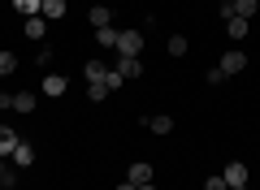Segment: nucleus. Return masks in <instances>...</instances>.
<instances>
[{
	"label": "nucleus",
	"mask_w": 260,
	"mask_h": 190,
	"mask_svg": "<svg viewBox=\"0 0 260 190\" xmlns=\"http://www.w3.org/2000/svg\"><path fill=\"white\" fill-rule=\"evenodd\" d=\"M117 56H139L143 52V30H117Z\"/></svg>",
	"instance_id": "f257e3e1"
},
{
	"label": "nucleus",
	"mask_w": 260,
	"mask_h": 190,
	"mask_svg": "<svg viewBox=\"0 0 260 190\" xmlns=\"http://www.w3.org/2000/svg\"><path fill=\"white\" fill-rule=\"evenodd\" d=\"M217 69H221L225 78H234V73H243V69H247V52H239V48H230V52L221 56V65H217Z\"/></svg>",
	"instance_id": "f03ea898"
},
{
	"label": "nucleus",
	"mask_w": 260,
	"mask_h": 190,
	"mask_svg": "<svg viewBox=\"0 0 260 190\" xmlns=\"http://www.w3.org/2000/svg\"><path fill=\"white\" fill-rule=\"evenodd\" d=\"M221 177H225V186H247V177H251V173H247V164L230 160V164L221 169Z\"/></svg>",
	"instance_id": "7ed1b4c3"
},
{
	"label": "nucleus",
	"mask_w": 260,
	"mask_h": 190,
	"mask_svg": "<svg viewBox=\"0 0 260 190\" xmlns=\"http://www.w3.org/2000/svg\"><path fill=\"white\" fill-rule=\"evenodd\" d=\"M113 65H117V73H121L126 82H135V78L143 73V61H139V56H117Z\"/></svg>",
	"instance_id": "20e7f679"
},
{
	"label": "nucleus",
	"mask_w": 260,
	"mask_h": 190,
	"mask_svg": "<svg viewBox=\"0 0 260 190\" xmlns=\"http://www.w3.org/2000/svg\"><path fill=\"white\" fill-rule=\"evenodd\" d=\"M65 91H70V82H65V73H44V95H52V100H61Z\"/></svg>",
	"instance_id": "39448f33"
},
{
	"label": "nucleus",
	"mask_w": 260,
	"mask_h": 190,
	"mask_svg": "<svg viewBox=\"0 0 260 190\" xmlns=\"http://www.w3.org/2000/svg\"><path fill=\"white\" fill-rule=\"evenodd\" d=\"M39 13H44L48 22H61L65 13H70V5H65V0H44V5H39Z\"/></svg>",
	"instance_id": "423d86ee"
},
{
	"label": "nucleus",
	"mask_w": 260,
	"mask_h": 190,
	"mask_svg": "<svg viewBox=\"0 0 260 190\" xmlns=\"http://www.w3.org/2000/svg\"><path fill=\"white\" fill-rule=\"evenodd\" d=\"M87 22H91L95 30H100V26H113V9H109V5H91V13H87Z\"/></svg>",
	"instance_id": "0eeeda50"
},
{
	"label": "nucleus",
	"mask_w": 260,
	"mask_h": 190,
	"mask_svg": "<svg viewBox=\"0 0 260 190\" xmlns=\"http://www.w3.org/2000/svg\"><path fill=\"white\" fill-rule=\"evenodd\" d=\"M9 160L18 164V169H30V164H35V147H30V143H18V147H13V156H9Z\"/></svg>",
	"instance_id": "6e6552de"
},
{
	"label": "nucleus",
	"mask_w": 260,
	"mask_h": 190,
	"mask_svg": "<svg viewBox=\"0 0 260 190\" xmlns=\"http://www.w3.org/2000/svg\"><path fill=\"white\" fill-rule=\"evenodd\" d=\"M48 26H52V22H48L44 13H35V18H26V39H44V35H48Z\"/></svg>",
	"instance_id": "1a4fd4ad"
},
{
	"label": "nucleus",
	"mask_w": 260,
	"mask_h": 190,
	"mask_svg": "<svg viewBox=\"0 0 260 190\" xmlns=\"http://www.w3.org/2000/svg\"><path fill=\"white\" fill-rule=\"evenodd\" d=\"M22 138H18V130H9V126H0V156H5V160H9L13 156V147H18Z\"/></svg>",
	"instance_id": "9d476101"
},
{
	"label": "nucleus",
	"mask_w": 260,
	"mask_h": 190,
	"mask_svg": "<svg viewBox=\"0 0 260 190\" xmlns=\"http://www.w3.org/2000/svg\"><path fill=\"white\" fill-rule=\"evenodd\" d=\"M126 181H135V186H148V181H152V164H143V160H139V164H130V177H126Z\"/></svg>",
	"instance_id": "9b49d317"
},
{
	"label": "nucleus",
	"mask_w": 260,
	"mask_h": 190,
	"mask_svg": "<svg viewBox=\"0 0 260 190\" xmlns=\"http://www.w3.org/2000/svg\"><path fill=\"white\" fill-rule=\"evenodd\" d=\"M143 126H148L152 134H169V130H174V117H165V112H160V117H143Z\"/></svg>",
	"instance_id": "f8f14e48"
},
{
	"label": "nucleus",
	"mask_w": 260,
	"mask_h": 190,
	"mask_svg": "<svg viewBox=\"0 0 260 190\" xmlns=\"http://www.w3.org/2000/svg\"><path fill=\"white\" fill-rule=\"evenodd\" d=\"M104 69H109L104 61H83V78L87 82H104Z\"/></svg>",
	"instance_id": "ddd939ff"
},
{
	"label": "nucleus",
	"mask_w": 260,
	"mask_h": 190,
	"mask_svg": "<svg viewBox=\"0 0 260 190\" xmlns=\"http://www.w3.org/2000/svg\"><path fill=\"white\" fill-rule=\"evenodd\" d=\"M35 95H30V91H18V95H13V112H35Z\"/></svg>",
	"instance_id": "4468645a"
},
{
	"label": "nucleus",
	"mask_w": 260,
	"mask_h": 190,
	"mask_svg": "<svg viewBox=\"0 0 260 190\" xmlns=\"http://www.w3.org/2000/svg\"><path fill=\"white\" fill-rule=\"evenodd\" d=\"M121 87H126V78L117 73V65H109V69H104V91L113 95V91H121Z\"/></svg>",
	"instance_id": "2eb2a0df"
},
{
	"label": "nucleus",
	"mask_w": 260,
	"mask_h": 190,
	"mask_svg": "<svg viewBox=\"0 0 260 190\" xmlns=\"http://www.w3.org/2000/svg\"><path fill=\"white\" fill-rule=\"evenodd\" d=\"M95 44L113 52V48H117V30H113V26H100V30H95Z\"/></svg>",
	"instance_id": "dca6fc26"
},
{
	"label": "nucleus",
	"mask_w": 260,
	"mask_h": 190,
	"mask_svg": "<svg viewBox=\"0 0 260 190\" xmlns=\"http://www.w3.org/2000/svg\"><path fill=\"white\" fill-rule=\"evenodd\" d=\"M169 56H186V52H191V44H186V35H169Z\"/></svg>",
	"instance_id": "f3484780"
},
{
	"label": "nucleus",
	"mask_w": 260,
	"mask_h": 190,
	"mask_svg": "<svg viewBox=\"0 0 260 190\" xmlns=\"http://www.w3.org/2000/svg\"><path fill=\"white\" fill-rule=\"evenodd\" d=\"M256 9H260V0H234V13H239V18H256Z\"/></svg>",
	"instance_id": "a211bd4d"
},
{
	"label": "nucleus",
	"mask_w": 260,
	"mask_h": 190,
	"mask_svg": "<svg viewBox=\"0 0 260 190\" xmlns=\"http://www.w3.org/2000/svg\"><path fill=\"white\" fill-rule=\"evenodd\" d=\"M39 5H44V0H13V9H18L22 18H35V13H39Z\"/></svg>",
	"instance_id": "6ab92c4d"
},
{
	"label": "nucleus",
	"mask_w": 260,
	"mask_h": 190,
	"mask_svg": "<svg viewBox=\"0 0 260 190\" xmlns=\"http://www.w3.org/2000/svg\"><path fill=\"white\" fill-rule=\"evenodd\" d=\"M13 69H18V56H13V52H0V78H9Z\"/></svg>",
	"instance_id": "aec40b11"
},
{
	"label": "nucleus",
	"mask_w": 260,
	"mask_h": 190,
	"mask_svg": "<svg viewBox=\"0 0 260 190\" xmlns=\"http://www.w3.org/2000/svg\"><path fill=\"white\" fill-rule=\"evenodd\" d=\"M87 95H91V100H95V104H100V100H104V95H109V91H104V82H87Z\"/></svg>",
	"instance_id": "412c9836"
},
{
	"label": "nucleus",
	"mask_w": 260,
	"mask_h": 190,
	"mask_svg": "<svg viewBox=\"0 0 260 190\" xmlns=\"http://www.w3.org/2000/svg\"><path fill=\"white\" fill-rule=\"evenodd\" d=\"M35 61H39V65H44V69H48V65L56 61V52H52V48H39V56H35Z\"/></svg>",
	"instance_id": "4be33fe9"
},
{
	"label": "nucleus",
	"mask_w": 260,
	"mask_h": 190,
	"mask_svg": "<svg viewBox=\"0 0 260 190\" xmlns=\"http://www.w3.org/2000/svg\"><path fill=\"white\" fill-rule=\"evenodd\" d=\"M204 190H230V186H225V177L217 173V177H208V181H204Z\"/></svg>",
	"instance_id": "5701e85b"
},
{
	"label": "nucleus",
	"mask_w": 260,
	"mask_h": 190,
	"mask_svg": "<svg viewBox=\"0 0 260 190\" xmlns=\"http://www.w3.org/2000/svg\"><path fill=\"white\" fill-rule=\"evenodd\" d=\"M13 181H18V169H5V177H0V186H5V190H13Z\"/></svg>",
	"instance_id": "b1692460"
},
{
	"label": "nucleus",
	"mask_w": 260,
	"mask_h": 190,
	"mask_svg": "<svg viewBox=\"0 0 260 190\" xmlns=\"http://www.w3.org/2000/svg\"><path fill=\"white\" fill-rule=\"evenodd\" d=\"M0 108H13V95H0Z\"/></svg>",
	"instance_id": "393cba45"
},
{
	"label": "nucleus",
	"mask_w": 260,
	"mask_h": 190,
	"mask_svg": "<svg viewBox=\"0 0 260 190\" xmlns=\"http://www.w3.org/2000/svg\"><path fill=\"white\" fill-rule=\"evenodd\" d=\"M117 190H139V186H135V181H121V186Z\"/></svg>",
	"instance_id": "a878e982"
},
{
	"label": "nucleus",
	"mask_w": 260,
	"mask_h": 190,
	"mask_svg": "<svg viewBox=\"0 0 260 190\" xmlns=\"http://www.w3.org/2000/svg\"><path fill=\"white\" fill-rule=\"evenodd\" d=\"M0 177H5V156H0Z\"/></svg>",
	"instance_id": "bb28decb"
},
{
	"label": "nucleus",
	"mask_w": 260,
	"mask_h": 190,
	"mask_svg": "<svg viewBox=\"0 0 260 190\" xmlns=\"http://www.w3.org/2000/svg\"><path fill=\"white\" fill-rule=\"evenodd\" d=\"M139 190H156V186H152V181H148V186H139Z\"/></svg>",
	"instance_id": "cd10ccee"
},
{
	"label": "nucleus",
	"mask_w": 260,
	"mask_h": 190,
	"mask_svg": "<svg viewBox=\"0 0 260 190\" xmlns=\"http://www.w3.org/2000/svg\"><path fill=\"white\" fill-rule=\"evenodd\" d=\"M230 190H247V186H230Z\"/></svg>",
	"instance_id": "c85d7f7f"
},
{
	"label": "nucleus",
	"mask_w": 260,
	"mask_h": 190,
	"mask_svg": "<svg viewBox=\"0 0 260 190\" xmlns=\"http://www.w3.org/2000/svg\"><path fill=\"white\" fill-rule=\"evenodd\" d=\"M221 5H234V0H221Z\"/></svg>",
	"instance_id": "c756f323"
}]
</instances>
